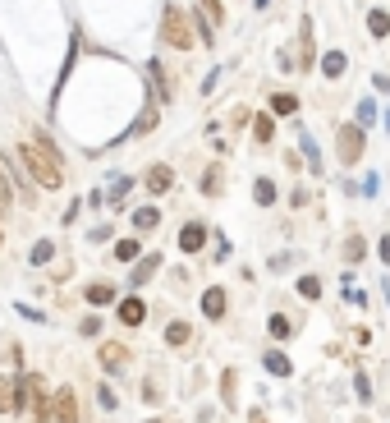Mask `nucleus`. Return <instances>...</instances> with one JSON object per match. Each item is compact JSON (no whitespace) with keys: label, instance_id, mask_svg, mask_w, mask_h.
I'll use <instances>...</instances> for the list:
<instances>
[{"label":"nucleus","instance_id":"2f4dec72","mask_svg":"<svg viewBox=\"0 0 390 423\" xmlns=\"http://www.w3.org/2000/svg\"><path fill=\"white\" fill-rule=\"evenodd\" d=\"M372 120H377V101H372V97H363V101H358V124L368 129Z\"/></svg>","mask_w":390,"mask_h":423},{"label":"nucleus","instance_id":"473e14b6","mask_svg":"<svg viewBox=\"0 0 390 423\" xmlns=\"http://www.w3.org/2000/svg\"><path fill=\"white\" fill-rule=\"evenodd\" d=\"M267 327H271V336H276V341H285V336L294 332V322H290V318H280V313H276V318H271Z\"/></svg>","mask_w":390,"mask_h":423},{"label":"nucleus","instance_id":"c756f323","mask_svg":"<svg viewBox=\"0 0 390 423\" xmlns=\"http://www.w3.org/2000/svg\"><path fill=\"white\" fill-rule=\"evenodd\" d=\"M363 253H368V244H363V235H349V239H345V258H349V262H358Z\"/></svg>","mask_w":390,"mask_h":423},{"label":"nucleus","instance_id":"4be33fe9","mask_svg":"<svg viewBox=\"0 0 390 423\" xmlns=\"http://www.w3.org/2000/svg\"><path fill=\"white\" fill-rule=\"evenodd\" d=\"M368 33L377 37V42H381V37H390V14L386 10H372L368 14Z\"/></svg>","mask_w":390,"mask_h":423},{"label":"nucleus","instance_id":"58836bf2","mask_svg":"<svg viewBox=\"0 0 390 423\" xmlns=\"http://www.w3.org/2000/svg\"><path fill=\"white\" fill-rule=\"evenodd\" d=\"M377 248H381V262L390 267V235H381V244H377Z\"/></svg>","mask_w":390,"mask_h":423},{"label":"nucleus","instance_id":"ea45409f","mask_svg":"<svg viewBox=\"0 0 390 423\" xmlns=\"http://www.w3.org/2000/svg\"><path fill=\"white\" fill-rule=\"evenodd\" d=\"M372 88H377V92H390V74H377V78H372Z\"/></svg>","mask_w":390,"mask_h":423},{"label":"nucleus","instance_id":"f8f14e48","mask_svg":"<svg viewBox=\"0 0 390 423\" xmlns=\"http://www.w3.org/2000/svg\"><path fill=\"white\" fill-rule=\"evenodd\" d=\"M170 184H175L170 166H152L147 170V193H170Z\"/></svg>","mask_w":390,"mask_h":423},{"label":"nucleus","instance_id":"9d476101","mask_svg":"<svg viewBox=\"0 0 390 423\" xmlns=\"http://www.w3.org/2000/svg\"><path fill=\"white\" fill-rule=\"evenodd\" d=\"M262 368H267L271 378H290V373H294L290 355H280V350H267V355H262Z\"/></svg>","mask_w":390,"mask_h":423},{"label":"nucleus","instance_id":"412c9836","mask_svg":"<svg viewBox=\"0 0 390 423\" xmlns=\"http://www.w3.org/2000/svg\"><path fill=\"white\" fill-rule=\"evenodd\" d=\"M253 138L257 143H271V138H276V115H257L253 120Z\"/></svg>","mask_w":390,"mask_h":423},{"label":"nucleus","instance_id":"a19ab883","mask_svg":"<svg viewBox=\"0 0 390 423\" xmlns=\"http://www.w3.org/2000/svg\"><path fill=\"white\" fill-rule=\"evenodd\" d=\"M248 423H267V419H262V410H248Z\"/></svg>","mask_w":390,"mask_h":423},{"label":"nucleus","instance_id":"5701e85b","mask_svg":"<svg viewBox=\"0 0 390 423\" xmlns=\"http://www.w3.org/2000/svg\"><path fill=\"white\" fill-rule=\"evenodd\" d=\"M14 401H19V391H14V378H0V414H14Z\"/></svg>","mask_w":390,"mask_h":423},{"label":"nucleus","instance_id":"7ed1b4c3","mask_svg":"<svg viewBox=\"0 0 390 423\" xmlns=\"http://www.w3.org/2000/svg\"><path fill=\"white\" fill-rule=\"evenodd\" d=\"M363 147H368V129L358 120L335 129V156H340V166H358V161H363Z\"/></svg>","mask_w":390,"mask_h":423},{"label":"nucleus","instance_id":"c03bdc74","mask_svg":"<svg viewBox=\"0 0 390 423\" xmlns=\"http://www.w3.org/2000/svg\"><path fill=\"white\" fill-rule=\"evenodd\" d=\"M386 129H390V111H386Z\"/></svg>","mask_w":390,"mask_h":423},{"label":"nucleus","instance_id":"6ab92c4d","mask_svg":"<svg viewBox=\"0 0 390 423\" xmlns=\"http://www.w3.org/2000/svg\"><path fill=\"white\" fill-rule=\"evenodd\" d=\"M294 111H299L294 92H271V115H294Z\"/></svg>","mask_w":390,"mask_h":423},{"label":"nucleus","instance_id":"e433bc0d","mask_svg":"<svg viewBox=\"0 0 390 423\" xmlns=\"http://www.w3.org/2000/svg\"><path fill=\"white\" fill-rule=\"evenodd\" d=\"M97 401H101V405H106V410H115V405H120V396H115V391H111V387H101V391H97Z\"/></svg>","mask_w":390,"mask_h":423},{"label":"nucleus","instance_id":"f03ea898","mask_svg":"<svg viewBox=\"0 0 390 423\" xmlns=\"http://www.w3.org/2000/svg\"><path fill=\"white\" fill-rule=\"evenodd\" d=\"M161 42H166L170 51H193V46H198L193 14H184V5H175V0H170L166 14H161Z\"/></svg>","mask_w":390,"mask_h":423},{"label":"nucleus","instance_id":"c9c22d12","mask_svg":"<svg viewBox=\"0 0 390 423\" xmlns=\"http://www.w3.org/2000/svg\"><path fill=\"white\" fill-rule=\"evenodd\" d=\"M78 332H83V336H101V318H97V313H92V318H83V322H78Z\"/></svg>","mask_w":390,"mask_h":423},{"label":"nucleus","instance_id":"72a5a7b5","mask_svg":"<svg viewBox=\"0 0 390 423\" xmlns=\"http://www.w3.org/2000/svg\"><path fill=\"white\" fill-rule=\"evenodd\" d=\"M14 202V189H10V170H0V212Z\"/></svg>","mask_w":390,"mask_h":423},{"label":"nucleus","instance_id":"39448f33","mask_svg":"<svg viewBox=\"0 0 390 423\" xmlns=\"http://www.w3.org/2000/svg\"><path fill=\"white\" fill-rule=\"evenodd\" d=\"M225 309H230V295H225L221 285L202 290V313H207V318H212V322H221V318H225Z\"/></svg>","mask_w":390,"mask_h":423},{"label":"nucleus","instance_id":"bb28decb","mask_svg":"<svg viewBox=\"0 0 390 423\" xmlns=\"http://www.w3.org/2000/svg\"><path fill=\"white\" fill-rule=\"evenodd\" d=\"M317 65V51H312V23H303V56H299V69H312Z\"/></svg>","mask_w":390,"mask_h":423},{"label":"nucleus","instance_id":"423d86ee","mask_svg":"<svg viewBox=\"0 0 390 423\" xmlns=\"http://www.w3.org/2000/svg\"><path fill=\"white\" fill-rule=\"evenodd\" d=\"M179 248H184V253H202V248H207V225L189 221L184 230H179Z\"/></svg>","mask_w":390,"mask_h":423},{"label":"nucleus","instance_id":"a878e982","mask_svg":"<svg viewBox=\"0 0 390 423\" xmlns=\"http://www.w3.org/2000/svg\"><path fill=\"white\" fill-rule=\"evenodd\" d=\"M124 193H129V175H120V179L111 184V189H106V198H111L106 207H115V212H120V207H124Z\"/></svg>","mask_w":390,"mask_h":423},{"label":"nucleus","instance_id":"20e7f679","mask_svg":"<svg viewBox=\"0 0 390 423\" xmlns=\"http://www.w3.org/2000/svg\"><path fill=\"white\" fill-rule=\"evenodd\" d=\"M51 423H78V396L74 387H60L51 401Z\"/></svg>","mask_w":390,"mask_h":423},{"label":"nucleus","instance_id":"0eeeda50","mask_svg":"<svg viewBox=\"0 0 390 423\" xmlns=\"http://www.w3.org/2000/svg\"><path fill=\"white\" fill-rule=\"evenodd\" d=\"M101 368H106V373H120V368H129V346H120V341H106V346H101Z\"/></svg>","mask_w":390,"mask_h":423},{"label":"nucleus","instance_id":"4468645a","mask_svg":"<svg viewBox=\"0 0 390 423\" xmlns=\"http://www.w3.org/2000/svg\"><path fill=\"white\" fill-rule=\"evenodd\" d=\"M147 78L156 83V97L161 101H170L175 92H170V78H166V69H161V60H147Z\"/></svg>","mask_w":390,"mask_h":423},{"label":"nucleus","instance_id":"1a4fd4ad","mask_svg":"<svg viewBox=\"0 0 390 423\" xmlns=\"http://www.w3.org/2000/svg\"><path fill=\"white\" fill-rule=\"evenodd\" d=\"M156 272H161V253H147V258L138 253V258H134V276H129V281H134V285H147Z\"/></svg>","mask_w":390,"mask_h":423},{"label":"nucleus","instance_id":"f704fd0d","mask_svg":"<svg viewBox=\"0 0 390 423\" xmlns=\"http://www.w3.org/2000/svg\"><path fill=\"white\" fill-rule=\"evenodd\" d=\"M51 253H56V248H51V239L33 244V262H37V267H42V262H51Z\"/></svg>","mask_w":390,"mask_h":423},{"label":"nucleus","instance_id":"ddd939ff","mask_svg":"<svg viewBox=\"0 0 390 423\" xmlns=\"http://www.w3.org/2000/svg\"><path fill=\"white\" fill-rule=\"evenodd\" d=\"M166 346L189 350V346H193V327H189V322H170V327H166Z\"/></svg>","mask_w":390,"mask_h":423},{"label":"nucleus","instance_id":"f3484780","mask_svg":"<svg viewBox=\"0 0 390 423\" xmlns=\"http://www.w3.org/2000/svg\"><path fill=\"white\" fill-rule=\"evenodd\" d=\"M299 147H303V161H308V170H322V152H317V143H312V134L299 124Z\"/></svg>","mask_w":390,"mask_h":423},{"label":"nucleus","instance_id":"dca6fc26","mask_svg":"<svg viewBox=\"0 0 390 423\" xmlns=\"http://www.w3.org/2000/svg\"><path fill=\"white\" fill-rule=\"evenodd\" d=\"M83 299L97 304V309H106V304H115V285H106V281H97V285L83 290Z\"/></svg>","mask_w":390,"mask_h":423},{"label":"nucleus","instance_id":"2eb2a0df","mask_svg":"<svg viewBox=\"0 0 390 423\" xmlns=\"http://www.w3.org/2000/svg\"><path fill=\"white\" fill-rule=\"evenodd\" d=\"M225 189V166H207V175H202V193L207 198H221Z\"/></svg>","mask_w":390,"mask_h":423},{"label":"nucleus","instance_id":"b1692460","mask_svg":"<svg viewBox=\"0 0 390 423\" xmlns=\"http://www.w3.org/2000/svg\"><path fill=\"white\" fill-rule=\"evenodd\" d=\"M138 253H143V239H138V235H134V239H120V244H115V258H120V262H134Z\"/></svg>","mask_w":390,"mask_h":423},{"label":"nucleus","instance_id":"c85d7f7f","mask_svg":"<svg viewBox=\"0 0 390 423\" xmlns=\"http://www.w3.org/2000/svg\"><path fill=\"white\" fill-rule=\"evenodd\" d=\"M299 295L303 299H322V281L317 276H299Z\"/></svg>","mask_w":390,"mask_h":423},{"label":"nucleus","instance_id":"393cba45","mask_svg":"<svg viewBox=\"0 0 390 423\" xmlns=\"http://www.w3.org/2000/svg\"><path fill=\"white\" fill-rule=\"evenodd\" d=\"M156 120H161V111H156V106H147V111L134 120V129H129V134H152V129H156Z\"/></svg>","mask_w":390,"mask_h":423},{"label":"nucleus","instance_id":"a211bd4d","mask_svg":"<svg viewBox=\"0 0 390 423\" xmlns=\"http://www.w3.org/2000/svg\"><path fill=\"white\" fill-rule=\"evenodd\" d=\"M345 69H349V56H345V51H326V56H322V74H326V78H340Z\"/></svg>","mask_w":390,"mask_h":423},{"label":"nucleus","instance_id":"79ce46f5","mask_svg":"<svg viewBox=\"0 0 390 423\" xmlns=\"http://www.w3.org/2000/svg\"><path fill=\"white\" fill-rule=\"evenodd\" d=\"M253 5H257V10H267V5H271V0H253Z\"/></svg>","mask_w":390,"mask_h":423},{"label":"nucleus","instance_id":"7c9ffc66","mask_svg":"<svg viewBox=\"0 0 390 423\" xmlns=\"http://www.w3.org/2000/svg\"><path fill=\"white\" fill-rule=\"evenodd\" d=\"M234 382H239V373H234V368H225V378H221V401L225 405H234Z\"/></svg>","mask_w":390,"mask_h":423},{"label":"nucleus","instance_id":"4c0bfd02","mask_svg":"<svg viewBox=\"0 0 390 423\" xmlns=\"http://www.w3.org/2000/svg\"><path fill=\"white\" fill-rule=\"evenodd\" d=\"M143 401L156 405V401H161V387H152V382H147V387H143Z\"/></svg>","mask_w":390,"mask_h":423},{"label":"nucleus","instance_id":"9b49d317","mask_svg":"<svg viewBox=\"0 0 390 423\" xmlns=\"http://www.w3.org/2000/svg\"><path fill=\"white\" fill-rule=\"evenodd\" d=\"M156 225H161V207H138L134 212V230L138 235H156Z\"/></svg>","mask_w":390,"mask_h":423},{"label":"nucleus","instance_id":"6e6552de","mask_svg":"<svg viewBox=\"0 0 390 423\" xmlns=\"http://www.w3.org/2000/svg\"><path fill=\"white\" fill-rule=\"evenodd\" d=\"M115 318H120L124 327H138L147 318V304L138 299V295H129V299H120V309H115Z\"/></svg>","mask_w":390,"mask_h":423},{"label":"nucleus","instance_id":"f257e3e1","mask_svg":"<svg viewBox=\"0 0 390 423\" xmlns=\"http://www.w3.org/2000/svg\"><path fill=\"white\" fill-rule=\"evenodd\" d=\"M19 161L28 166V179H33L37 189H60L65 184V170H60V152L51 147V138H33V143L19 147Z\"/></svg>","mask_w":390,"mask_h":423},{"label":"nucleus","instance_id":"cd10ccee","mask_svg":"<svg viewBox=\"0 0 390 423\" xmlns=\"http://www.w3.org/2000/svg\"><path fill=\"white\" fill-rule=\"evenodd\" d=\"M253 198L262 202V207H271V202H276V184H271V179H257V184H253Z\"/></svg>","mask_w":390,"mask_h":423},{"label":"nucleus","instance_id":"aec40b11","mask_svg":"<svg viewBox=\"0 0 390 423\" xmlns=\"http://www.w3.org/2000/svg\"><path fill=\"white\" fill-rule=\"evenodd\" d=\"M198 14L212 23V28H221V23H225V5H221V0H198Z\"/></svg>","mask_w":390,"mask_h":423},{"label":"nucleus","instance_id":"37998d69","mask_svg":"<svg viewBox=\"0 0 390 423\" xmlns=\"http://www.w3.org/2000/svg\"><path fill=\"white\" fill-rule=\"evenodd\" d=\"M0 248H5V230H0Z\"/></svg>","mask_w":390,"mask_h":423}]
</instances>
